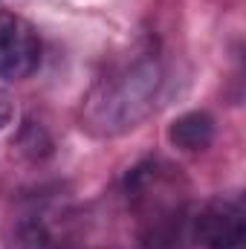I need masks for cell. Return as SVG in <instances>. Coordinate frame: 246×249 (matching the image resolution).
<instances>
[{"instance_id": "cell-1", "label": "cell", "mask_w": 246, "mask_h": 249, "mask_svg": "<svg viewBox=\"0 0 246 249\" xmlns=\"http://www.w3.org/2000/svg\"><path fill=\"white\" fill-rule=\"evenodd\" d=\"M157 84H159V72L151 61L133 64L119 75L105 78L90 99L87 107L90 122L102 124L105 130L133 127L139 116H145Z\"/></svg>"}, {"instance_id": "cell-2", "label": "cell", "mask_w": 246, "mask_h": 249, "mask_svg": "<svg viewBox=\"0 0 246 249\" xmlns=\"http://www.w3.org/2000/svg\"><path fill=\"white\" fill-rule=\"evenodd\" d=\"M41 64V41L29 20L0 12V78H26Z\"/></svg>"}, {"instance_id": "cell-3", "label": "cell", "mask_w": 246, "mask_h": 249, "mask_svg": "<svg viewBox=\"0 0 246 249\" xmlns=\"http://www.w3.org/2000/svg\"><path fill=\"white\" fill-rule=\"evenodd\" d=\"M194 235L206 249H244L246 235V212L238 197H217L211 200L197 223Z\"/></svg>"}, {"instance_id": "cell-4", "label": "cell", "mask_w": 246, "mask_h": 249, "mask_svg": "<svg viewBox=\"0 0 246 249\" xmlns=\"http://www.w3.org/2000/svg\"><path fill=\"white\" fill-rule=\"evenodd\" d=\"M168 139L183 151H206L214 139V119L203 110L183 113L168 127Z\"/></svg>"}, {"instance_id": "cell-5", "label": "cell", "mask_w": 246, "mask_h": 249, "mask_svg": "<svg viewBox=\"0 0 246 249\" xmlns=\"http://www.w3.org/2000/svg\"><path fill=\"white\" fill-rule=\"evenodd\" d=\"M12 113H15V107H12V96L0 87V127H6V124L12 122Z\"/></svg>"}]
</instances>
